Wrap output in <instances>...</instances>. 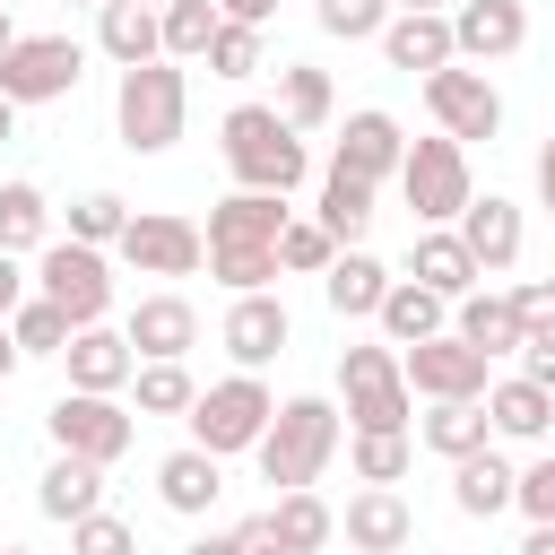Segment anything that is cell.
<instances>
[{"label": "cell", "mask_w": 555, "mask_h": 555, "mask_svg": "<svg viewBox=\"0 0 555 555\" xmlns=\"http://www.w3.org/2000/svg\"><path fill=\"white\" fill-rule=\"evenodd\" d=\"M208 278L217 286H234V295H260L269 278H286L278 269V234H286V199L278 191H225L217 208H208Z\"/></svg>", "instance_id": "obj_1"}, {"label": "cell", "mask_w": 555, "mask_h": 555, "mask_svg": "<svg viewBox=\"0 0 555 555\" xmlns=\"http://www.w3.org/2000/svg\"><path fill=\"white\" fill-rule=\"evenodd\" d=\"M217 156H225V173H234L243 191H278V199L312 173L304 130H295L278 104H234V113L217 121Z\"/></svg>", "instance_id": "obj_2"}, {"label": "cell", "mask_w": 555, "mask_h": 555, "mask_svg": "<svg viewBox=\"0 0 555 555\" xmlns=\"http://www.w3.org/2000/svg\"><path fill=\"white\" fill-rule=\"evenodd\" d=\"M338 442H347V416L304 390V399H278V416H269V434L251 442V460H260V477H269L278 494H295V486H321V468L338 460Z\"/></svg>", "instance_id": "obj_3"}, {"label": "cell", "mask_w": 555, "mask_h": 555, "mask_svg": "<svg viewBox=\"0 0 555 555\" xmlns=\"http://www.w3.org/2000/svg\"><path fill=\"white\" fill-rule=\"evenodd\" d=\"M182 121H191V78H182V61H139V69H121V87H113V130H121V147L130 156H165L173 139H182Z\"/></svg>", "instance_id": "obj_4"}, {"label": "cell", "mask_w": 555, "mask_h": 555, "mask_svg": "<svg viewBox=\"0 0 555 555\" xmlns=\"http://www.w3.org/2000/svg\"><path fill=\"white\" fill-rule=\"evenodd\" d=\"M338 390H347V434H408L416 425V390L399 373V347L373 338V347H347L338 356Z\"/></svg>", "instance_id": "obj_5"}, {"label": "cell", "mask_w": 555, "mask_h": 555, "mask_svg": "<svg viewBox=\"0 0 555 555\" xmlns=\"http://www.w3.org/2000/svg\"><path fill=\"white\" fill-rule=\"evenodd\" d=\"M269 416H278V399H269V382H260V373H225V382H208V390L182 408L191 442H199V451H217V460L251 451V442L269 434Z\"/></svg>", "instance_id": "obj_6"}, {"label": "cell", "mask_w": 555, "mask_h": 555, "mask_svg": "<svg viewBox=\"0 0 555 555\" xmlns=\"http://www.w3.org/2000/svg\"><path fill=\"white\" fill-rule=\"evenodd\" d=\"M43 434H52V451L113 468V460L139 442V408H121V390H61V399L43 408Z\"/></svg>", "instance_id": "obj_7"}, {"label": "cell", "mask_w": 555, "mask_h": 555, "mask_svg": "<svg viewBox=\"0 0 555 555\" xmlns=\"http://www.w3.org/2000/svg\"><path fill=\"white\" fill-rule=\"evenodd\" d=\"M399 199H408V217L416 225H451L468 199H477V182H468V147L460 139H408V156H399Z\"/></svg>", "instance_id": "obj_8"}, {"label": "cell", "mask_w": 555, "mask_h": 555, "mask_svg": "<svg viewBox=\"0 0 555 555\" xmlns=\"http://www.w3.org/2000/svg\"><path fill=\"white\" fill-rule=\"evenodd\" d=\"M35 295L43 304H61L69 312V330H87V321H104L113 312V260L95 251V243H43V260H35Z\"/></svg>", "instance_id": "obj_9"}, {"label": "cell", "mask_w": 555, "mask_h": 555, "mask_svg": "<svg viewBox=\"0 0 555 555\" xmlns=\"http://www.w3.org/2000/svg\"><path fill=\"white\" fill-rule=\"evenodd\" d=\"M78 78H87V52H78V35H17L9 52H0V95L26 113V104H61V95H78Z\"/></svg>", "instance_id": "obj_10"}, {"label": "cell", "mask_w": 555, "mask_h": 555, "mask_svg": "<svg viewBox=\"0 0 555 555\" xmlns=\"http://www.w3.org/2000/svg\"><path fill=\"white\" fill-rule=\"evenodd\" d=\"M425 113L442 121V139H494L503 130V95H494V78L477 69V61H442V69H425Z\"/></svg>", "instance_id": "obj_11"}, {"label": "cell", "mask_w": 555, "mask_h": 555, "mask_svg": "<svg viewBox=\"0 0 555 555\" xmlns=\"http://www.w3.org/2000/svg\"><path fill=\"white\" fill-rule=\"evenodd\" d=\"M399 373H408V390H416V399H486L494 356H477L460 330H434V338L399 347Z\"/></svg>", "instance_id": "obj_12"}, {"label": "cell", "mask_w": 555, "mask_h": 555, "mask_svg": "<svg viewBox=\"0 0 555 555\" xmlns=\"http://www.w3.org/2000/svg\"><path fill=\"white\" fill-rule=\"evenodd\" d=\"M139 278H191L199 260H208V234L191 225V217H173V208H130V225H121V243H113Z\"/></svg>", "instance_id": "obj_13"}, {"label": "cell", "mask_w": 555, "mask_h": 555, "mask_svg": "<svg viewBox=\"0 0 555 555\" xmlns=\"http://www.w3.org/2000/svg\"><path fill=\"white\" fill-rule=\"evenodd\" d=\"M399 156H408V130L382 113V104H364V113H347V130H338V147H330V165L338 173H356V182H399Z\"/></svg>", "instance_id": "obj_14"}, {"label": "cell", "mask_w": 555, "mask_h": 555, "mask_svg": "<svg viewBox=\"0 0 555 555\" xmlns=\"http://www.w3.org/2000/svg\"><path fill=\"white\" fill-rule=\"evenodd\" d=\"M225 356H234V373H260V364H278L286 356V338H295V321H286V304L260 286V295H234L225 304Z\"/></svg>", "instance_id": "obj_15"}, {"label": "cell", "mask_w": 555, "mask_h": 555, "mask_svg": "<svg viewBox=\"0 0 555 555\" xmlns=\"http://www.w3.org/2000/svg\"><path fill=\"white\" fill-rule=\"evenodd\" d=\"M520 43H529V9L520 0H460L451 9V52L460 61L486 69V61H512Z\"/></svg>", "instance_id": "obj_16"}, {"label": "cell", "mask_w": 555, "mask_h": 555, "mask_svg": "<svg viewBox=\"0 0 555 555\" xmlns=\"http://www.w3.org/2000/svg\"><path fill=\"white\" fill-rule=\"evenodd\" d=\"M373 43H382V61H390V69H408V78H425V69L460 61V52H451V9H390V26H382Z\"/></svg>", "instance_id": "obj_17"}, {"label": "cell", "mask_w": 555, "mask_h": 555, "mask_svg": "<svg viewBox=\"0 0 555 555\" xmlns=\"http://www.w3.org/2000/svg\"><path fill=\"white\" fill-rule=\"evenodd\" d=\"M451 234L468 243V260H477V278H503V269L520 260V208H512L503 191H486V199H468V208L451 217Z\"/></svg>", "instance_id": "obj_18"}, {"label": "cell", "mask_w": 555, "mask_h": 555, "mask_svg": "<svg viewBox=\"0 0 555 555\" xmlns=\"http://www.w3.org/2000/svg\"><path fill=\"white\" fill-rule=\"evenodd\" d=\"M61 364H69V390H130V373H139V347H130L121 330L87 321V330H69Z\"/></svg>", "instance_id": "obj_19"}, {"label": "cell", "mask_w": 555, "mask_h": 555, "mask_svg": "<svg viewBox=\"0 0 555 555\" xmlns=\"http://www.w3.org/2000/svg\"><path fill=\"white\" fill-rule=\"evenodd\" d=\"M121 338L139 347V356H191L199 347V312H191V295H139V312L121 321Z\"/></svg>", "instance_id": "obj_20"}, {"label": "cell", "mask_w": 555, "mask_h": 555, "mask_svg": "<svg viewBox=\"0 0 555 555\" xmlns=\"http://www.w3.org/2000/svg\"><path fill=\"white\" fill-rule=\"evenodd\" d=\"M156 494H165V512L199 520V512L225 494V460H217V451H199V442H182V451H165V460H156Z\"/></svg>", "instance_id": "obj_21"}, {"label": "cell", "mask_w": 555, "mask_h": 555, "mask_svg": "<svg viewBox=\"0 0 555 555\" xmlns=\"http://www.w3.org/2000/svg\"><path fill=\"white\" fill-rule=\"evenodd\" d=\"M338 529H347V546H356V555H399V546L416 538V512L399 503V486H364V494L347 503V520H338Z\"/></svg>", "instance_id": "obj_22"}, {"label": "cell", "mask_w": 555, "mask_h": 555, "mask_svg": "<svg viewBox=\"0 0 555 555\" xmlns=\"http://www.w3.org/2000/svg\"><path fill=\"white\" fill-rule=\"evenodd\" d=\"M486 425H494L503 442H546V434H555V390H538L529 373L486 382Z\"/></svg>", "instance_id": "obj_23"}, {"label": "cell", "mask_w": 555, "mask_h": 555, "mask_svg": "<svg viewBox=\"0 0 555 555\" xmlns=\"http://www.w3.org/2000/svg\"><path fill=\"white\" fill-rule=\"evenodd\" d=\"M95 43H104L113 69H139V61L165 52V26H156L147 0H95Z\"/></svg>", "instance_id": "obj_24"}, {"label": "cell", "mask_w": 555, "mask_h": 555, "mask_svg": "<svg viewBox=\"0 0 555 555\" xmlns=\"http://www.w3.org/2000/svg\"><path fill=\"white\" fill-rule=\"evenodd\" d=\"M321 295H330V312H338V321H373V312H382V295H390V269H382L373 251H356V243H347V251L321 269Z\"/></svg>", "instance_id": "obj_25"}, {"label": "cell", "mask_w": 555, "mask_h": 555, "mask_svg": "<svg viewBox=\"0 0 555 555\" xmlns=\"http://www.w3.org/2000/svg\"><path fill=\"white\" fill-rule=\"evenodd\" d=\"M95 503H104V468H95V460H69V451H52V468L35 477V512L69 529V520H87Z\"/></svg>", "instance_id": "obj_26"}, {"label": "cell", "mask_w": 555, "mask_h": 555, "mask_svg": "<svg viewBox=\"0 0 555 555\" xmlns=\"http://www.w3.org/2000/svg\"><path fill=\"white\" fill-rule=\"evenodd\" d=\"M382 338L390 347H416V338H434V330H451V295H434V286H416V278H390V295H382Z\"/></svg>", "instance_id": "obj_27"}, {"label": "cell", "mask_w": 555, "mask_h": 555, "mask_svg": "<svg viewBox=\"0 0 555 555\" xmlns=\"http://www.w3.org/2000/svg\"><path fill=\"white\" fill-rule=\"evenodd\" d=\"M512 460L486 442V451H468V460H451V503L468 512V520H494V512H512Z\"/></svg>", "instance_id": "obj_28"}, {"label": "cell", "mask_w": 555, "mask_h": 555, "mask_svg": "<svg viewBox=\"0 0 555 555\" xmlns=\"http://www.w3.org/2000/svg\"><path fill=\"white\" fill-rule=\"evenodd\" d=\"M408 278L460 304V295L477 286V260H468V243H460L451 225H425V234H416V251H408Z\"/></svg>", "instance_id": "obj_29"}, {"label": "cell", "mask_w": 555, "mask_h": 555, "mask_svg": "<svg viewBox=\"0 0 555 555\" xmlns=\"http://www.w3.org/2000/svg\"><path fill=\"white\" fill-rule=\"evenodd\" d=\"M451 330L477 347V356H520V312H512V295H460L451 304Z\"/></svg>", "instance_id": "obj_30"}, {"label": "cell", "mask_w": 555, "mask_h": 555, "mask_svg": "<svg viewBox=\"0 0 555 555\" xmlns=\"http://www.w3.org/2000/svg\"><path fill=\"white\" fill-rule=\"evenodd\" d=\"M416 442H425V451H442V460H468V451H486V442H494V425H486V399H434V416L416 425Z\"/></svg>", "instance_id": "obj_31"}, {"label": "cell", "mask_w": 555, "mask_h": 555, "mask_svg": "<svg viewBox=\"0 0 555 555\" xmlns=\"http://www.w3.org/2000/svg\"><path fill=\"white\" fill-rule=\"evenodd\" d=\"M130 399H139V416H182V408L199 399V382H191V364H182V356H139Z\"/></svg>", "instance_id": "obj_32"}, {"label": "cell", "mask_w": 555, "mask_h": 555, "mask_svg": "<svg viewBox=\"0 0 555 555\" xmlns=\"http://www.w3.org/2000/svg\"><path fill=\"white\" fill-rule=\"evenodd\" d=\"M269 520H278V538H286V555H321L330 538H338V512L312 494V486H295V494H278L269 503Z\"/></svg>", "instance_id": "obj_33"}, {"label": "cell", "mask_w": 555, "mask_h": 555, "mask_svg": "<svg viewBox=\"0 0 555 555\" xmlns=\"http://www.w3.org/2000/svg\"><path fill=\"white\" fill-rule=\"evenodd\" d=\"M312 217H321V225H330V243L347 251V243L373 225V182H356V173H338V165H330V173H321V208H312Z\"/></svg>", "instance_id": "obj_34"}, {"label": "cell", "mask_w": 555, "mask_h": 555, "mask_svg": "<svg viewBox=\"0 0 555 555\" xmlns=\"http://www.w3.org/2000/svg\"><path fill=\"white\" fill-rule=\"evenodd\" d=\"M278 113H286L295 130H321V121L338 113V95H330V69H312V61H286V69H278Z\"/></svg>", "instance_id": "obj_35"}, {"label": "cell", "mask_w": 555, "mask_h": 555, "mask_svg": "<svg viewBox=\"0 0 555 555\" xmlns=\"http://www.w3.org/2000/svg\"><path fill=\"white\" fill-rule=\"evenodd\" d=\"M156 26H165V61H208V35L225 17H217V0H165Z\"/></svg>", "instance_id": "obj_36"}, {"label": "cell", "mask_w": 555, "mask_h": 555, "mask_svg": "<svg viewBox=\"0 0 555 555\" xmlns=\"http://www.w3.org/2000/svg\"><path fill=\"white\" fill-rule=\"evenodd\" d=\"M52 234V199L35 182H0V251H35Z\"/></svg>", "instance_id": "obj_37"}, {"label": "cell", "mask_w": 555, "mask_h": 555, "mask_svg": "<svg viewBox=\"0 0 555 555\" xmlns=\"http://www.w3.org/2000/svg\"><path fill=\"white\" fill-rule=\"evenodd\" d=\"M9 338H17V356H61V347H69V312L43 304V295H26V304L9 312Z\"/></svg>", "instance_id": "obj_38"}, {"label": "cell", "mask_w": 555, "mask_h": 555, "mask_svg": "<svg viewBox=\"0 0 555 555\" xmlns=\"http://www.w3.org/2000/svg\"><path fill=\"white\" fill-rule=\"evenodd\" d=\"M347 460H356L364 486H399L408 460H416V442H408V434H347Z\"/></svg>", "instance_id": "obj_39"}, {"label": "cell", "mask_w": 555, "mask_h": 555, "mask_svg": "<svg viewBox=\"0 0 555 555\" xmlns=\"http://www.w3.org/2000/svg\"><path fill=\"white\" fill-rule=\"evenodd\" d=\"M121 225H130V199L121 191H87V199H69V243H121Z\"/></svg>", "instance_id": "obj_40"}, {"label": "cell", "mask_w": 555, "mask_h": 555, "mask_svg": "<svg viewBox=\"0 0 555 555\" xmlns=\"http://www.w3.org/2000/svg\"><path fill=\"white\" fill-rule=\"evenodd\" d=\"M330 260H338L330 225H321V217H286V234H278V269H295V278H321Z\"/></svg>", "instance_id": "obj_41"}, {"label": "cell", "mask_w": 555, "mask_h": 555, "mask_svg": "<svg viewBox=\"0 0 555 555\" xmlns=\"http://www.w3.org/2000/svg\"><path fill=\"white\" fill-rule=\"evenodd\" d=\"M312 17H321V35H338V43H373V35L390 26V0H312Z\"/></svg>", "instance_id": "obj_42"}, {"label": "cell", "mask_w": 555, "mask_h": 555, "mask_svg": "<svg viewBox=\"0 0 555 555\" xmlns=\"http://www.w3.org/2000/svg\"><path fill=\"white\" fill-rule=\"evenodd\" d=\"M69 555H139V529L121 520V512H87V520H69Z\"/></svg>", "instance_id": "obj_43"}, {"label": "cell", "mask_w": 555, "mask_h": 555, "mask_svg": "<svg viewBox=\"0 0 555 555\" xmlns=\"http://www.w3.org/2000/svg\"><path fill=\"white\" fill-rule=\"evenodd\" d=\"M208 69H217V78H251V69H260V26H234V17H225V26L208 35Z\"/></svg>", "instance_id": "obj_44"}, {"label": "cell", "mask_w": 555, "mask_h": 555, "mask_svg": "<svg viewBox=\"0 0 555 555\" xmlns=\"http://www.w3.org/2000/svg\"><path fill=\"white\" fill-rule=\"evenodd\" d=\"M512 312H520V338H555V278L512 286Z\"/></svg>", "instance_id": "obj_45"}, {"label": "cell", "mask_w": 555, "mask_h": 555, "mask_svg": "<svg viewBox=\"0 0 555 555\" xmlns=\"http://www.w3.org/2000/svg\"><path fill=\"white\" fill-rule=\"evenodd\" d=\"M512 503H520L529 520H555V460H529V468L512 477Z\"/></svg>", "instance_id": "obj_46"}, {"label": "cell", "mask_w": 555, "mask_h": 555, "mask_svg": "<svg viewBox=\"0 0 555 555\" xmlns=\"http://www.w3.org/2000/svg\"><path fill=\"white\" fill-rule=\"evenodd\" d=\"M234 555H286V538H278V520H269V512H251V520H234Z\"/></svg>", "instance_id": "obj_47"}, {"label": "cell", "mask_w": 555, "mask_h": 555, "mask_svg": "<svg viewBox=\"0 0 555 555\" xmlns=\"http://www.w3.org/2000/svg\"><path fill=\"white\" fill-rule=\"evenodd\" d=\"M520 373H529L538 390H555V338H520Z\"/></svg>", "instance_id": "obj_48"}, {"label": "cell", "mask_w": 555, "mask_h": 555, "mask_svg": "<svg viewBox=\"0 0 555 555\" xmlns=\"http://www.w3.org/2000/svg\"><path fill=\"white\" fill-rule=\"evenodd\" d=\"M26 295H35V278L17 269V251H0V321H9V312H17Z\"/></svg>", "instance_id": "obj_49"}, {"label": "cell", "mask_w": 555, "mask_h": 555, "mask_svg": "<svg viewBox=\"0 0 555 555\" xmlns=\"http://www.w3.org/2000/svg\"><path fill=\"white\" fill-rule=\"evenodd\" d=\"M217 17H234V26H269L278 0H217Z\"/></svg>", "instance_id": "obj_50"}, {"label": "cell", "mask_w": 555, "mask_h": 555, "mask_svg": "<svg viewBox=\"0 0 555 555\" xmlns=\"http://www.w3.org/2000/svg\"><path fill=\"white\" fill-rule=\"evenodd\" d=\"M520 555H555V520H529V538H520Z\"/></svg>", "instance_id": "obj_51"}, {"label": "cell", "mask_w": 555, "mask_h": 555, "mask_svg": "<svg viewBox=\"0 0 555 555\" xmlns=\"http://www.w3.org/2000/svg\"><path fill=\"white\" fill-rule=\"evenodd\" d=\"M538 199H546V208H555V139H546V147H538Z\"/></svg>", "instance_id": "obj_52"}, {"label": "cell", "mask_w": 555, "mask_h": 555, "mask_svg": "<svg viewBox=\"0 0 555 555\" xmlns=\"http://www.w3.org/2000/svg\"><path fill=\"white\" fill-rule=\"evenodd\" d=\"M182 555H234V529H225V538H191Z\"/></svg>", "instance_id": "obj_53"}, {"label": "cell", "mask_w": 555, "mask_h": 555, "mask_svg": "<svg viewBox=\"0 0 555 555\" xmlns=\"http://www.w3.org/2000/svg\"><path fill=\"white\" fill-rule=\"evenodd\" d=\"M17 364H26V356H17V338H9V321H0V382H9Z\"/></svg>", "instance_id": "obj_54"}, {"label": "cell", "mask_w": 555, "mask_h": 555, "mask_svg": "<svg viewBox=\"0 0 555 555\" xmlns=\"http://www.w3.org/2000/svg\"><path fill=\"white\" fill-rule=\"evenodd\" d=\"M9 43H17V17H9V0H0V52H9Z\"/></svg>", "instance_id": "obj_55"}, {"label": "cell", "mask_w": 555, "mask_h": 555, "mask_svg": "<svg viewBox=\"0 0 555 555\" xmlns=\"http://www.w3.org/2000/svg\"><path fill=\"white\" fill-rule=\"evenodd\" d=\"M0 139H17V104L9 95H0Z\"/></svg>", "instance_id": "obj_56"}, {"label": "cell", "mask_w": 555, "mask_h": 555, "mask_svg": "<svg viewBox=\"0 0 555 555\" xmlns=\"http://www.w3.org/2000/svg\"><path fill=\"white\" fill-rule=\"evenodd\" d=\"M390 9H451V0H390Z\"/></svg>", "instance_id": "obj_57"}, {"label": "cell", "mask_w": 555, "mask_h": 555, "mask_svg": "<svg viewBox=\"0 0 555 555\" xmlns=\"http://www.w3.org/2000/svg\"><path fill=\"white\" fill-rule=\"evenodd\" d=\"M0 555H35V546H0Z\"/></svg>", "instance_id": "obj_58"}, {"label": "cell", "mask_w": 555, "mask_h": 555, "mask_svg": "<svg viewBox=\"0 0 555 555\" xmlns=\"http://www.w3.org/2000/svg\"><path fill=\"white\" fill-rule=\"evenodd\" d=\"M147 9H165V0H147Z\"/></svg>", "instance_id": "obj_59"}]
</instances>
